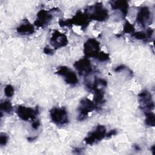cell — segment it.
<instances>
[{
  "label": "cell",
  "mask_w": 155,
  "mask_h": 155,
  "mask_svg": "<svg viewBox=\"0 0 155 155\" xmlns=\"http://www.w3.org/2000/svg\"><path fill=\"white\" fill-rule=\"evenodd\" d=\"M50 113L51 120L58 125H63L68 122L67 112L64 108H53Z\"/></svg>",
  "instance_id": "cell-1"
},
{
  "label": "cell",
  "mask_w": 155,
  "mask_h": 155,
  "mask_svg": "<svg viewBox=\"0 0 155 155\" xmlns=\"http://www.w3.org/2000/svg\"><path fill=\"white\" fill-rule=\"evenodd\" d=\"M106 128L104 125H97L96 128L90 132L87 136L85 138V142L89 145H93L102 139H103L106 135Z\"/></svg>",
  "instance_id": "cell-2"
},
{
  "label": "cell",
  "mask_w": 155,
  "mask_h": 155,
  "mask_svg": "<svg viewBox=\"0 0 155 155\" xmlns=\"http://www.w3.org/2000/svg\"><path fill=\"white\" fill-rule=\"evenodd\" d=\"M90 7L91 8V12L90 13H87L90 19L98 21H103L108 18V11L103 7L101 4L97 3L94 5L90 6Z\"/></svg>",
  "instance_id": "cell-3"
},
{
  "label": "cell",
  "mask_w": 155,
  "mask_h": 155,
  "mask_svg": "<svg viewBox=\"0 0 155 155\" xmlns=\"http://www.w3.org/2000/svg\"><path fill=\"white\" fill-rule=\"evenodd\" d=\"M99 42L93 38L88 39L84 44V53L87 57L97 58L100 53Z\"/></svg>",
  "instance_id": "cell-4"
},
{
  "label": "cell",
  "mask_w": 155,
  "mask_h": 155,
  "mask_svg": "<svg viewBox=\"0 0 155 155\" xmlns=\"http://www.w3.org/2000/svg\"><path fill=\"white\" fill-rule=\"evenodd\" d=\"M96 107V104L88 98L83 99L81 102L80 106L78 108L79 114L78 116V119L79 120H84L88 116L90 112H91Z\"/></svg>",
  "instance_id": "cell-5"
},
{
  "label": "cell",
  "mask_w": 155,
  "mask_h": 155,
  "mask_svg": "<svg viewBox=\"0 0 155 155\" xmlns=\"http://www.w3.org/2000/svg\"><path fill=\"white\" fill-rule=\"evenodd\" d=\"M38 108L33 109L25 106L19 105L17 107L16 112L21 119L24 120H28L29 119H35L36 116L38 114Z\"/></svg>",
  "instance_id": "cell-6"
},
{
  "label": "cell",
  "mask_w": 155,
  "mask_h": 155,
  "mask_svg": "<svg viewBox=\"0 0 155 155\" xmlns=\"http://www.w3.org/2000/svg\"><path fill=\"white\" fill-rule=\"evenodd\" d=\"M56 73L64 77L65 81L71 85H75L78 82L76 74L67 67H61L58 69Z\"/></svg>",
  "instance_id": "cell-7"
},
{
  "label": "cell",
  "mask_w": 155,
  "mask_h": 155,
  "mask_svg": "<svg viewBox=\"0 0 155 155\" xmlns=\"http://www.w3.org/2000/svg\"><path fill=\"white\" fill-rule=\"evenodd\" d=\"M139 97L141 104V108L143 109L145 113L150 112L154 109V102L152 100L151 94L148 91L144 90L142 91L139 94Z\"/></svg>",
  "instance_id": "cell-8"
},
{
  "label": "cell",
  "mask_w": 155,
  "mask_h": 155,
  "mask_svg": "<svg viewBox=\"0 0 155 155\" xmlns=\"http://www.w3.org/2000/svg\"><path fill=\"white\" fill-rule=\"evenodd\" d=\"M74 67L81 76H88L93 71L92 66L88 59L83 58L74 64Z\"/></svg>",
  "instance_id": "cell-9"
},
{
  "label": "cell",
  "mask_w": 155,
  "mask_h": 155,
  "mask_svg": "<svg viewBox=\"0 0 155 155\" xmlns=\"http://www.w3.org/2000/svg\"><path fill=\"white\" fill-rule=\"evenodd\" d=\"M151 13L147 7H142L137 15L136 21L137 22L143 27H145L147 25H149L151 23Z\"/></svg>",
  "instance_id": "cell-10"
},
{
  "label": "cell",
  "mask_w": 155,
  "mask_h": 155,
  "mask_svg": "<svg viewBox=\"0 0 155 155\" xmlns=\"http://www.w3.org/2000/svg\"><path fill=\"white\" fill-rule=\"evenodd\" d=\"M67 43L68 40L67 36L58 30H55L54 31L50 39V44L55 49L64 47L67 44Z\"/></svg>",
  "instance_id": "cell-11"
},
{
  "label": "cell",
  "mask_w": 155,
  "mask_h": 155,
  "mask_svg": "<svg viewBox=\"0 0 155 155\" xmlns=\"http://www.w3.org/2000/svg\"><path fill=\"white\" fill-rule=\"evenodd\" d=\"M52 19V15L45 10H41L37 15V19L35 21V25L44 27L48 25Z\"/></svg>",
  "instance_id": "cell-12"
},
{
  "label": "cell",
  "mask_w": 155,
  "mask_h": 155,
  "mask_svg": "<svg viewBox=\"0 0 155 155\" xmlns=\"http://www.w3.org/2000/svg\"><path fill=\"white\" fill-rule=\"evenodd\" d=\"M111 7L114 10L119 9L123 15L125 16L127 15L128 5L125 1H117L111 2Z\"/></svg>",
  "instance_id": "cell-13"
},
{
  "label": "cell",
  "mask_w": 155,
  "mask_h": 155,
  "mask_svg": "<svg viewBox=\"0 0 155 155\" xmlns=\"http://www.w3.org/2000/svg\"><path fill=\"white\" fill-rule=\"evenodd\" d=\"M34 27L28 21H27L24 24H21L17 28V31L21 35H30L34 32Z\"/></svg>",
  "instance_id": "cell-14"
},
{
  "label": "cell",
  "mask_w": 155,
  "mask_h": 155,
  "mask_svg": "<svg viewBox=\"0 0 155 155\" xmlns=\"http://www.w3.org/2000/svg\"><path fill=\"white\" fill-rule=\"evenodd\" d=\"M1 111H4L6 113H11L13 111V107L12 105V104L8 101H4V102H2L0 105Z\"/></svg>",
  "instance_id": "cell-15"
},
{
  "label": "cell",
  "mask_w": 155,
  "mask_h": 155,
  "mask_svg": "<svg viewBox=\"0 0 155 155\" xmlns=\"http://www.w3.org/2000/svg\"><path fill=\"white\" fill-rule=\"evenodd\" d=\"M146 114V119H145V124L150 127H154V120H155V118H154V114L151 112H148V113H145Z\"/></svg>",
  "instance_id": "cell-16"
},
{
  "label": "cell",
  "mask_w": 155,
  "mask_h": 155,
  "mask_svg": "<svg viewBox=\"0 0 155 155\" xmlns=\"http://www.w3.org/2000/svg\"><path fill=\"white\" fill-rule=\"evenodd\" d=\"M4 93L7 97H10L13 95L14 88L12 85H7L4 88Z\"/></svg>",
  "instance_id": "cell-17"
},
{
  "label": "cell",
  "mask_w": 155,
  "mask_h": 155,
  "mask_svg": "<svg viewBox=\"0 0 155 155\" xmlns=\"http://www.w3.org/2000/svg\"><path fill=\"white\" fill-rule=\"evenodd\" d=\"M134 30V26L130 24L128 21H126L124 27V33H133Z\"/></svg>",
  "instance_id": "cell-18"
},
{
  "label": "cell",
  "mask_w": 155,
  "mask_h": 155,
  "mask_svg": "<svg viewBox=\"0 0 155 155\" xmlns=\"http://www.w3.org/2000/svg\"><path fill=\"white\" fill-rule=\"evenodd\" d=\"M8 141V136L5 133H1L0 134V144L3 146L5 145Z\"/></svg>",
  "instance_id": "cell-19"
},
{
  "label": "cell",
  "mask_w": 155,
  "mask_h": 155,
  "mask_svg": "<svg viewBox=\"0 0 155 155\" xmlns=\"http://www.w3.org/2000/svg\"><path fill=\"white\" fill-rule=\"evenodd\" d=\"M44 51L45 53L46 54H52L53 53V50L49 48V47H45L44 49Z\"/></svg>",
  "instance_id": "cell-20"
},
{
  "label": "cell",
  "mask_w": 155,
  "mask_h": 155,
  "mask_svg": "<svg viewBox=\"0 0 155 155\" xmlns=\"http://www.w3.org/2000/svg\"><path fill=\"white\" fill-rule=\"evenodd\" d=\"M116 134V130H111L110 131H109L108 133H106V135H105V137H111V136H113L114 134Z\"/></svg>",
  "instance_id": "cell-21"
},
{
  "label": "cell",
  "mask_w": 155,
  "mask_h": 155,
  "mask_svg": "<svg viewBox=\"0 0 155 155\" xmlns=\"http://www.w3.org/2000/svg\"><path fill=\"white\" fill-rule=\"evenodd\" d=\"M39 126V120H36V121H33V122L32 123V127L34 129H37Z\"/></svg>",
  "instance_id": "cell-22"
},
{
  "label": "cell",
  "mask_w": 155,
  "mask_h": 155,
  "mask_svg": "<svg viewBox=\"0 0 155 155\" xmlns=\"http://www.w3.org/2000/svg\"><path fill=\"white\" fill-rule=\"evenodd\" d=\"M125 68V67L123 65H120V66L117 67L115 69V71H120V70H122L124 69Z\"/></svg>",
  "instance_id": "cell-23"
}]
</instances>
